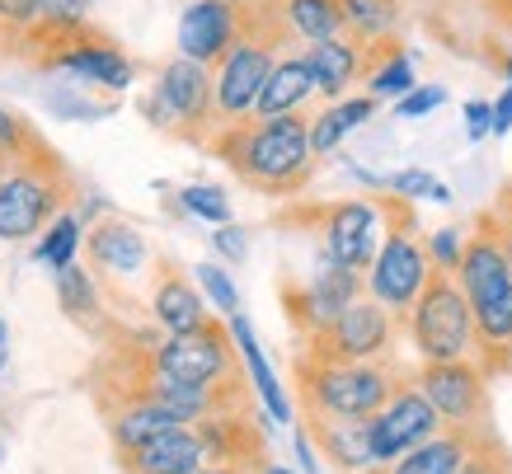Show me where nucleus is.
<instances>
[{
    "label": "nucleus",
    "instance_id": "nucleus-15",
    "mask_svg": "<svg viewBox=\"0 0 512 474\" xmlns=\"http://www.w3.org/2000/svg\"><path fill=\"white\" fill-rule=\"evenodd\" d=\"M240 0H188L179 15V57L198 66H217L240 38Z\"/></svg>",
    "mask_w": 512,
    "mask_h": 474
},
{
    "label": "nucleus",
    "instance_id": "nucleus-21",
    "mask_svg": "<svg viewBox=\"0 0 512 474\" xmlns=\"http://www.w3.org/2000/svg\"><path fill=\"white\" fill-rule=\"evenodd\" d=\"M151 315H156V324L165 329V334H193V329H202V324L212 320V315H207V301H202V291L193 287L174 263H160Z\"/></svg>",
    "mask_w": 512,
    "mask_h": 474
},
{
    "label": "nucleus",
    "instance_id": "nucleus-17",
    "mask_svg": "<svg viewBox=\"0 0 512 474\" xmlns=\"http://www.w3.org/2000/svg\"><path fill=\"white\" fill-rule=\"evenodd\" d=\"M311 432L315 451L334 465L339 474H372L376 451H372V423L367 418H325V413H301Z\"/></svg>",
    "mask_w": 512,
    "mask_h": 474
},
{
    "label": "nucleus",
    "instance_id": "nucleus-16",
    "mask_svg": "<svg viewBox=\"0 0 512 474\" xmlns=\"http://www.w3.org/2000/svg\"><path fill=\"white\" fill-rule=\"evenodd\" d=\"M207 446V460L212 465H235V470H264L268 465V442H264V428H259V418L254 409L245 413H217V418H202L193 423Z\"/></svg>",
    "mask_w": 512,
    "mask_h": 474
},
{
    "label": "nucleus",
    "instance_id": "nucleus-20",
    "mask_svg": "<svg viewBox=\"0 0 512 474\" xmlns=\"http://www.w3.org/2000/svg\"><path fill=\"white\" fill-rule=\"evenodd\" d=\"M207 460V446H202L198 428H174L165 437H156L151 446H141L132 456H123L127 474H198Z\"/></svg>",
    "mask_w": 512,
    "mask_h": 474
},
{
    "label": "nucleus",
    "instance_id": "nucleus-8",
    "mask_svg": "<svg viewBox=\"0 0 512 474\" xmlns=\"http://www.w3.org/2000/svg\"><path fill=\"white\" fill-rule=\"evenodd\" d=\"M282 226L287 221H306V226L320 230L325 240V254L343 268H357L367 273L376 263V249L386 240V212H381V198H339L325 202V207H292V212L278 216Z\"/></svg>",
    "mask_w": 512,
    "mask_h": 474
},
{
    "label": "nucleus",
    "instance_id": "nucleus-38",
    "mask_svg": "<svg viewBox=\"0 0 512 474\" xmlns=\"http://www.w3.org/2000/svg\"><path fill=\"white\" fill-rule=\"evenodd\" d=\"M0 29L10 33V47L29 29H38V0H0Z\"/></svg>",
    "mask_w": 512,
    "mask_h": 474
},
{
    "label": "nucleus",
    "instance_id": "nucleus-40",
    "mask_svg": "<svg viewBox=\"0 0 512 474\" xmlns=\"http://www.w3.org/2000/svg\"><path fill=\"white\" fill-rule=\"evenodd\" d=\"M494 132V104H484V99H470L466 104V137L470 141H484Z\"/></svg>",
    "mask_w": 512,
    "mask_h": 474
},
{
    "label": "nucleus",
    "instance_id": "nucleus-22",
    "mask_svg": "<svg viewBox=\"0 0 512 474\" xmlns=\"http://www.w3.org/2000/svg\"><path fill=\"white\" fill-rule=\"evenodd\" d=\"M489 428H442L433 442L414 446L409 456H400L395 465H376V474H456L466 465L475 437Z\"/></svg>",
    "mask_w": 512,
    "mask_h": 474
},
{
    "label": "nucleus",
    "instance_id": "nucleus-41",
    "mask_svg": "<svg viewBox=\"0 0 512 474\" xmlns=\"http://www.w3.org/2000/svg\"><path fill=\"white\" fill-rule=\"evenodd\" d=\"M212 245H217V254H226L231 263L245 259V230L240 226H221L217 235H212Z\"/></svg>",
    "mask_w": 512,
    "mask_h": 474
},
{
    "label": "nucleus",
    "instance_id": "nucleus-32",
    "mask_svg": "<svg viewBox=\"0 0 512 474\" xmlns=\"http://www.w3.org/2000/svg\"><path fill=\"white\" fill-rule=\"evenodd\" d=\"M188 216H198V221H212V226H231V198L221 193L217 184H188L179 193Z\"/></svg>",
    "mask_w": 512,
    "mask_h": 474
},
{
    "label": "nucleus",
    "instance_id": "nucleus-50",
    "mask_svg": "<svg viewBox=\"0 0 512 474\" xmlns=\"http://www.w3.org/2000/svg\"><path fill=\"white\" fill-rule=\"evenodd\" d=\"M240 5H254V0H240Z\"/></svg>",
    "mask_w": 512,
    "mask_h": 474
},
{
    "label": "nucleus",
    "instance_id": "nucleus-12",
    "mask_svg": "<svg viewBox=\"0 0 512 474\" xmlns=\"http://www.w3.org/2000/svg\"><path fill=\"white\" fill-rule=\"evenodd\" d=\"M414 385L423 399L437 409L447 428H494V395H489V376L475 357L461 362H423L414 371Z\"/></svg>",
    "mask_w": 512,
    "mask_h": 474
},
{
    "label": "nucleus",
    "instance_id": "nucleus-3",
    "mask_svg": "<svg viewBox=\"0 0 512 474\" xmlns=\"http://www.w3.org/2000/svg\"><path fill=\"white\" fill-rule=\"evenodd\" d=\"M292 381L301 413H325V418H376L386 409L404 376L390 357L381 362H311L296 352Z\"/></svg>",
    "mask_w": 512,
    "mask_h": 474
},
{
    "label": "nucleus",
    "instance_id": "nucleus-44",
    "mask_svg": "<svg viewBox=\"0 0 512 474\" xmlns=\"http://www.w3.org/2000/svg\"><path fill=\"white\" fill-rule=\"evenodd\" d=\"M494 212H498V216H508V221H512V179H508V184H503V188H498Z\"/></svg>",
    "mask_w": 512,
    "mask_h": 474
},
{
    "label": "nucleus",
    "instance_id": "nucleus-52",
    "mask_svg": "<svg viewBox=\"0 0 512 474\" xmlns=\"http://www.w3.org/2000/svg\"><path fill=\"white\" fill-rule=\"evenodd\" d=\"M372 474H376V470H372Z\"/></svg>",
    "mask_w": 512,
    "mask_h": 474
},
{
    "label": "nucleus",
    "instance_id": "nucleus-49",
    "mask_svg": "<svg viewBox=\"0 0 512 474\" xmlns=\"http://www.w3.org/2000/svg\"><path fill=\"white\" fill-rule=\"evenodd\" d=\"M5 47H10V33H5V29H0V52H5Z\"/></svg>",
    "mask_w": 512,
    "mask_h": 474
},
{
    "label": "nucleus",
    "instance_id": "nucleus-13",
    "mask_svg": "<svg viewBox=\"0 0 512 474\" xmlns=\"http://www.w3.org/2000/svg\"><path fill=\"white\" fill-rule=\"evenodd\" d=\"M395 315L381 301L362 296L315 338H301V357L311 362H381L395 348Z\"/></svg>",
    "mask_w": 512,
    "mask_h": 474
},
{
    "label": "nucleus",
    "instance_id": "nucleus-4",
    "mask_svg": "<svg viewBox=\"0 0 512 474\" xmlns=\"http://www.w3.org/2000/svg\"><path fill=\"white\" fill-rule=\"evenodd\" d=\"M381 212H386V240L376 249V263L367 268V296L381 301L395 320H409L423 282L433 273V259H428V240L419 230L414 202L381 193Z\"/></svg>",
    "mask_w": 512,
    "mask_h": 474
},
{
    "label": "nucleus",
    "instance_id": "nucleus-36",
    "mask_svg": "<svg viewBox=\"0 0 512 474\" xmlns=\"http://www.w3.org/2000/svg\"><path fill=\"white\" fill-rule=\"evenodd\" d=\"M466 226H442L428 235V259H433V268H442V273H456L461 268V254H466Z\"/></svg>",
    "mask_w": 512,
    "mask_h": 474
},
{
    "label": "nucleus",
    "instance_id": "nucleus-24",
    "mask_svg": "<svg viewBox=\"0 0 512 474\" xmlns=\"http://www.w3.org/2000/svg\"><path fill=\"white\" fill-rule=\"evenodd\" d=\"M315 76L306 57L292 52V57H282L273 66V76H268L264 94H259V104H254V118H282V113H306V104L315 99Z\"/></svg>",
    "mask_w": 512,
    "mask_h": 474
},
{
    "label": "nucleus",
    "instance_id": "nucleus-11",
    "mask_svg": "<svg viewBox=\"0 0 512 474\" xmlns=\"http://www.w3.org/2000/svg\"><path fill=\"white\" fill-rule=\"evenodd\" d=\"M15 52H38L33 62L47 66V71H66V76H80L90 85H104V90H127L137 66L123 47L113 43L109 33H99L94 24L66 33V38H47V43H24Z\"/></svg>",
    "mask_w": 512,
    "mask_h": 474
},
{
    "label": "nucleus",
    "instance_id": "nucleus-47",
    "mask_svg": "<svg viewBox=\"0 0 512 474\" xmlns=\"http://www.w3.org/2000/svg\"><path fill=\"white\" fill-rule=\"evenodd\" d=\"M198 474H245V470H235V465H202Z\"/></svg>",
    "mask_w": 512,
    "mask_h": 474
},
{
    "label": "nucleus",
    "instance_id": "nucleus-51",
    "mask_svg": "<svg viewBox=\"0 0 512 474\" xmlns=\"http://www.w3.org/2000/svg\"><path fill=\"white\" fill-rule=\"evenodd\" d=\"M0 456H5V446H0Z\"/></svg>",
    "mask_w": 512,
    "mask_h": 474
},
{
    "label": "nucleus",
    "instance_id": "nucleus-6",
    "mask_svg": "<svg viewBox=\"0 0 512 474\" xmlns=\"http://www.w3.org/2000/svg\"><path fill=\"white\" fill-rule=\"evenodd\" d=\"M146 118L160 132H170L179 141H193V146L207 151V141L221 132L212 66H198V62H188V57L165 62L156 76V90L146 99Z\"/></svg>",
    "mask_w": 512,
    "mask_h": 474
},
{
    "label": "nucleus",
    "instance_id": "nucleus-33",
    "mask_svg": "<svg viewBox=\"0 0 512 474\" xmlns=\"http://www.w3.org/2000/svg\"><path fill=\"white\" fill-rule=\"evenodd\" d=\"M38 146H43V137L24 118L10 113V108H0V160H5V169L15 165V160H24V155H33Z\"/></svg>",
    "mask_w": 512,
    "mask_h": 474
},
{
    "label": "nucleus",
    "instance_id": "nucleus-46",
    "mask_svg": "<svg viewBox=\"0 0 512 474\" xmlns=\"http://www.w3.org/2000/svg\"><path fill=\"white\" fill-rule=\"evenodd\" d=\"M498 226H503V254H508V268H512V221L498 216Z\"/></svg>",
    "mask_w": 512,
    "mask_h": 474
},
{
    "label": "nucleus",
    "instance_id": "nucleus-28",
    "mask_svg": "<svg viewBox=\"0 0 512 474\" xmlns=\"http://www.w3.org/2000/svg\"><path fill=\"white\" fill-rule=\"evenodd\" d=\"M278 5H282V15H287V24H292V33L301 38V47L348 33L339 0H278Z\"/></svg>",
    "mask_w": 512,
    "mask_h": 474
},
{
    "label": "nucleus",
    "instance_id": "nucleus-23",
    "mask_svg": "<svg viewBox=\"0 0 512 474\" xmlns=\"http://www.w3.org/2000/svg\"><path fill=\"white\" fill-rule=\"evenodd\" d=\"M57 301H62V315L76 329H85L90 338H118L113 320L104 315V301H99V287H94L90 268H57Z\"/></svg>",
    "mask_w": 512,
    "mask_h": 474
},
{
    "label": "nucleus",
    "instance_id": "nucleus-1",
    "mask_svg": "<svg viewBox=\"0 0 512 474\" xmlns=\"http://www.w3.org/2000/svg\"><path fill=\"white\" fill-rule=\"evenodd\" d=\"M207 155H217L235 179L259 198H296L315 179L311 113H282V118H240L221 127L207 141Z\"/></svg>",
    "mask_w": 512,
    "mask_h": 474
},
{
    "label": "nucleus",
    "instance_id": "nucleus-25",
    "mask_svg": "<svg viewBox=\"0 0 512 474\" xmlns=\"http://www.w3.org/2000/svg\"><path fill=\"white\" fill-rule=\"evenodd\" d=\"M104 423H109V442H113V451H118V460L141 451V446H151L156 437H165V432L188 428V423H179V418H174L170 409H160V404H132V409L109 413Z\"/></svg>",
    "mask_w": 512,
    "mask_h": 474
},
{
    "label": "nucleus",
    "instance_id": "nucleus-18",
    "mask_svg": "<svg viewBox=\"0 0 512 474\" xmlns=\"http://www.w3.org/2000/svg\"><path fill=\"white\" fill-rule=\"evenodd\" d=\"M301 57H306V66H311L320 99H329V104L348 99V90H353L357 80H367V43H357V38H348V33L325 38V43H306L301 47Z\"/></svg>",
    "mask_w": 512,
    "mask_h": 474
},
{
    "label": "nucleus",
    "instance_id": "nucleus-2",
    "mask_svg": "<svg viewBox=\"0 0 512 474\" xmlns=\"http://www.w3.org/2000/svg\"><path fill=\"white\" fill-rule=\"evenodd\" d=\"M456 282L475 310V362L489 381H498L512 371V268L503 254V226L494 207L475 212L470 221Z\"/></svg>",
    "mask_w": 512,
    "mask_h": 474
},
{
    "label": "nucleus",
    "instance_id": "nucleus-5",
    "mask_svg": "<svg viewBox=\"0 0 512 474\" xmlns=\"http://www.w3.org/2000/svg\"><path fill=\"white\" fill-rule=\"evenodd\" d=\"M76 198V179L52 146L15 160L0 174V240H29L47 221H57L66 202Z\"/></svg>",
    "mask_w": 512,
    "mask_h": 474
},
{
    "label": "nucleus",
    "instance_id": "nucleus-37",
    "mask_svg": "<svg viewBox=\"0 0 512 474\" xmlns=\"http://www.w3.org/2000/svg\"><path fill=\"white\" fill-rule=\"evenodd\" d=\"M437 188H442V184H437L428 169H395V174H386V179H381V193H395V198H409V202L433 198Z\"/></svg>",
    "mask_w": 512,
    "mask_h": 474
},
{
    "label": "nucleus",
    "instance_id": "nucleus-34",
    "mask_svg": "<svg viewBox=\"0 0 512 474\" xmlns=\"http://www.w3.org/2000/svg\"><path fill=\"white\" fill-rule=\"evenodd\" d=\"M456 474H512V451L498 442V432L489 428V432H480V437H475L466 465H461Z\"/></svg>",
    "mask_w": 512,
    "mask_h": 474
},
{
    "label": "nucleus",
    "instance_id": "nucleus-45",
    "mask_svg": "<svg viewBox=\"0 0 512 474\" xmlns=\"http://www.w3.org/2000/svg\"><path fill=\"white\" fill-rule=\"evenodd\" d=\"M5 362H10V324L0 315V371H5Z\"/></svg>",
    "mask_w": 512,
    "mask_h": 474
},
{
    "label": "nucleus",
    "instance_id": "nucleus-27",
    "mask_svg": "<svg viewBox=\"0 0 512 474\" xmlns=\"http://www.w3.org/2000/svg\"><path fill=\"white\" fill-rule=\"evenodd\" d=\"M231 334H235V343H240L245 371H249V381H254V390H259V399L268 404V413H273L278 423H292V404H287V395H282L278 376H273V367H268V357H264V348H259V338H254V329H249L245 315H231Z\"/></svg>",
    "mask_w": 512,
    "mask_h": 474
},
{
    "label": "nucleus",
    "instance_id": "nucleus-14",
    "mask_svg": "<svg viewBox=\"0 0 512 474\" xmlns=\"http://www.w3.org/2000/svg\"><path fill=\"white\" fill-rule=\"evenodd\" d=\"M372 423V451H376V465H395L400 456H409L414 446L433 442L437 432L447 428L442 418H437V409L423 399V390L414 385V376L395 390V399H390L386 409L376 413V418H367Z\"/></svg>",
    "mask_w": 512,
    "mask_h": 474
},
{
    "label": "nucleus",
    "instance_id": "nucleus-48",
    "mask_svg": "<svg viewBox=\"0 0 512 474\" xmlns=\"http://www.w3.org/2000/svg\"><path fill=\"white\" fill-rule=\"evenodd\" d=\"M259 474H292V470H287V465H273V460H268V465H264Z\"/></svg>",
    "mask_w": 512,
    "mask_h": 474
},
{
    "label": "nucleus",
    "instance_id": "nucleus-29",
    "mask_svg": "<svg viewBox=\"0 0 512 474\" xmlns=\"http://www.w3.org/2000/svg\"><path fill=\"white\" fill-rule=\"evenodd\" d=\"M339 5H343L348 38H357V43L390 38V33H400V24H404V0H339Z\"/></svg>",
    "mask_w": 512,
    "mask_h": 474
},
{
    "label": "nucleus",
    "instance_id": "nucleus-19",
    "mask_svg": "<svg viewBox=\"0 0 512 474\" xmlns=\"http://www.w3.org/2000/svg\"><path fill=\"white\" fill-rule=\"evenodd\" d=\"M85 259H90V273L132 277L146 268L151 245H146V235H141L137 226H127L118 216H104V221L85 235Z\"/></svg>",
    "mask_w": 512,
    "mask_h": 474
},
{
    "label": "nucleus",
    "instance_id": "nucleus-26",
    "mask_svg": "<svg viewBox=\"0 0 512 474\" xmlns=\"http://www.w3.org/2000/svg\"><path fill=\"white\" fill-rule=\"evenodd\" d=\"M376 104H381V99H372V94H348V99H339V104H329L325 113H315V118H311V146H315V155L339 151L348 132H357L362 123H372Z\"/></svg>",
    "mask_w": 512,
    "mask_h": 474
},
{
    "label": "nucleus",
    "instance_id": "nucleus-35",
    "mask_svg": "<svg viewBox=\"0 0 512 474\" xmlns=\"http://www.w3.org/2000/svg\"><path fill=\"white\" fill-rule=\"evenodd\" d=\"M193 277H198V287L212 296V306L231 320V315H240V291H235V282L226 277V268H217V263H198L193 268Z\"/></svg>",
    "mask_w": 512,
    "mask_h": 474
},
{
    "label": "nucleus",
    "instance_id": "nucleus-31",
    "mask_svg": "<svg viewBox=\"0 0 512 474\" xmlns=\"http://www.w3.org/2000/svg\"><path fill=\"white\" fill-rule=\"evenodd\" d=\"M362 85H367V94H372V99H404L409 90H419V85H414V62H409V52L390 57L386 66H376Z\"/></svg>",
    "mask_w": 512,
    "mask_h": 474
},
{
    "label": "nucleus",
    "instance_id": "nucleus-10",
    "mask_svg": "<svg viewBox=\"0 0 512 474\" xmlns=\"http://www.w3.org/2000/svg\"><path fill=\"white\" fill-rule=\"evenodd\" d=\"M282 296V310H287V324H292L296 338H315L320 329L339 320L343 310L367 296V277L357 268H343L325 254L320 268H315L306 282H282L278 287Z\"/></svg>",
    "mask_w": 512,
    "mask_h": 474
},
{
    "label": "nucleus",
    "instance_id": "nucleus-43",
    "mask_svg": "<svg viewBox=\"0 0 512 474\" xmlns=\"http://www.w3.org/2000/svg\"><path fill=\"white\" fill-rule=\"evenodd\" d=\"M296 456L306 460V474H315V451H311V432H296Z\"/></svg>",
    "mask_w": 512,
    "mask_h": 474
},
{
    "label": "nucleus",
    "instance_id": "nucleus-9",
    "mask_svg": "<svg viewBox=\"0 0 512 474\" xmlns=\"http://www.w3.org/2000/svg\"><path fill=\"white\" fill-rule=\"evenodd\" d=\"M240 343L231 334V320L221 324L217 315L193 329V334H165L156 343V371L179 385H217L240 376Z\"/></svg>",
    "mask_w": 512,
    "mask_h": 474
},
{
    "label": "nucleus",
    "instance_id": "nucleus-39",
    "mask_svg": "<svg viewBox=\"0 0 512 474\" xmlns=\"http://www.w3.org/2000/svg\"><path fill=\"white\" fill-rule=\"evenodd\" d=\"M442 104H447V90L442 85H423V90H409L404 99H395V113L400 118H423V113H433Z\"/></svg>",
    "mask_w": 512,
    "mask_h": 474
},
{
    "label": "nucleus",
    "instance_id": "nucleus-42",
    "mask_svg": "<svg viewBox=\"0 0 512 474\" xmlns=\"http://www.w3.org/2000/svg\"><path fill=\"white\" fill-rule=\"evenodd\" d=\"M484 10L503 33H512V0H484Z\"/></svg>",
    "mask_w": 512,
    "mask_h": 474
},
{
    "label": "nucleus",
    "instance_id": "nucleus-7",
    "mask_svg": "<svg viewBox=\"0 0 512 474\" xmlns=\"http://www.w3.org/2000/svg\"><path fill=\"white\" fill-rule=\"evenodd\" d=\"M404 324H409V338H414L423 362H461V357H475V310H470L456 273L433 268Z\"/></svg>",
    "mask_w": 512,
    "mask_h": 474
},
{
    "label": "nucleus",
    "instance_id": "nucleus-30",
    "mask_svg": "<svg viewBox=\"0 0 512 474\" xmlns=\"http://www.w3.org/2000/svg\"><path fill=\"white\" fill-rule=\"evenodd\" d=\"M80 240H85L80 221L62 212L57 221H52V230L43 235V245H38V263H47V268H71V263H76Z\"/></svg>",
    "mask_w": 512,
    "mask_h": 474
}]
</instances>
